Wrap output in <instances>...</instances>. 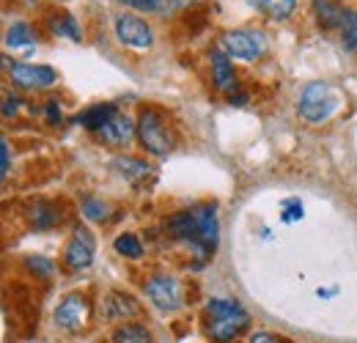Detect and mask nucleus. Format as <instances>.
Returning <instances> with one entry per match:
<instances>
[{
  "label": "nucleus",
  "mask_w": 357,
  "mask_h": 343,
  "mask_svg": "<svg viewBox=\"0 0 357 343\" xmlns=\"http://www.w3.org/2000/svg\"><path fill=\"white\" fill-rule=\"evenodd\" d=\"M137 140L154 157H168L176 146V135L157 107H143L137 116Z\"/></svg>",
  "instance_id": "f257e3e1"
},
{
  "label": "nucleus",
  "mask_w": 357,
  "mask_h": 343,
  "mask_svg": "<svg viewBox=\"0 0 357 343\" xmlns=\"http://www.w3.org/2000/svg\"><path fill=\"white\" fill-rule=\"evenodd\" d=\"M192 212H195V225H198V231H195V242H192L190 247H192V253L198 258V264H204V261L212 258V253L218 250V242H220L218 206H215V204H198V206H192Z\"/></svg>",
  "instance_id": "f03ea898"
},
{
  "label": "nucleus",
  "mask_w": 357,
  "mask_h": 343,
  "mask_svg": "<svg viewBox=\"0 0 357 343\" xmlns=\"http://www.w3.org/2000/svg\"><path fill=\"white\" fill-rule=\"evenodd\" d=\"M338 107V96L327 83H308L300 96V116L311 124H321Z\"/></svg>",
  "instance_id": "7ed1b4c3"
},
{
  "label": "nucleus",
  "mask_w": 357,
  "mask_h": 343,
  "mask_svg": "<svg viewBox=\"0 0 357 343\" xmlns=\"http://www.w3.org/2000/svg\"><path fill=\"white\" fill-rule=\"evenodd\" d=\"M146 297H149V302L157 310L174 313V310L181 307V286H178L176 277H171V275H154L146 283Z\"/></svg>",
  "instance_id": "20e7f679"
},
{
  "label": "nucleus",
  "mask_w": 357,
  "mask_h": 343,
  "mask_svg": "<svg viewBox=\"0 0 357 343\" xmlns=\"http://www.w3.org/2000/svg\"><path fill=\"white\" fill-rule=\"evenodd\" d=\"M93 253H96V239L89 228H75L66 250H63V264L72 272H83L93 264Z\"/></svg>",
  "instance_id": "39448f33"
},
{
  "label": "nucleus",
  "mask_w": 357,
  "mask_h": 343,
  "mask_svg": "<svg viewBox=\"0 0 357 343\" xmlns=\"http://www.w3.org/2000/svg\"><path fill=\"white\" fill-rule=\"evenodd\" d=\"M223 49L231 58L256 61L264 52V36L253 31H228L223 36Z\"/></svg>",
  "instance_id": "423d86ee"
},
{
  "label": "nucleus",
  "mask_w": 357,
  "mask_h": 343,
  "mask_svg": "<svg viewBox=\"0 0 357 343\" xmlns=\"http://www.w3.org/2000/svg\"><path fill=\"white\" fill-rule=\"evenodd\" d=\"M89 321V300L83 294H69L55 310V324L66 333H77L83 330Z\"/></svg>",
  "instance_id": "0eeeda50"
},
{
  "label": "nucleus",
  "mask_w": 357,
  "mask_h": 343,
  "mask_svg": "<svg viewBox=\"0 0 357 343\" xmlns=\"http://www.w3.org/2000/svg\"><path fill=\"white\" fill-rule=\"evenodd\" d=\"M116 36L119 42L127 44V47H135V49H149L154 44V33L151 28L137 20V17H130V14H121L116 17Z\"/></svg>",
  "instance_id": "6e6552de"
},
{
  "label": "nucleus",
  "mask_w": 357,
  "mask_h": 343,
  "mask_svg": "<svg viewBox=\"0 0 357 343\" xmlns=\"http://www.w3.org/2000/svg\"><path fill=\"white\" fill-rule=\"evenodd\" d=\"M8 77L11 83L20 88H50L55 86L58 75L50 66H33V63H14L8 66Z\"/></svg>",
  "instance_id": "1a4fd4ad"
},
{
  "label": "nucleus",
  "mask_w": 357,
  "mask_h": 343,
  "mask_svg": "<svg viewBox=\"0 0 357 343\" xmlns=\"http://www.w3.org/2000/svg\"><path fill=\"white\" fill-rule=\"evenodd\" d=\"M135 132H137V124H132V119L124 116V113H116L105 127L96 132V137H99L105 146L119 148V146H127V143L132 140Z\"/></svg>",
  "instance_id": "9d476101"
},
{
  "label": "nucleus",
  "mask_w": 357,
  "mask_h": 343,
  "mask_svg": "<svg viewBox=\"0 0 357 343\" xmlns=\"http://www.w3.org/2000/svg\"><path fill=\"white\" fill-rule=\"evenodd\" d=\"M250 316H231V319H209V338L215 343H231L239 333H245Z\"/></svg>",
  "instance_id": "9b49d317"
},
{
  "label": "nucleus",
  "mask_w": 357,
  "mask_h": 343,
  "mask_svg": "<svg viewBox=\"0 0 357 343\" xmlns=\"http://www.w3.org/2000/svg\"><path fill=\"white\" fill-rule=\"evenodd\" d=\"M212 77H215V86L220 88V91L236 88L234 63H231V55H228L225 49H215V52H212Z\"/></svg>",
  "instance_id": "f8f14e48"
},
{
  "label": "nucleus",
  "mask_w": 357,
  "mask_h": 343,
  "mask_svg": "<svg viewBox=\"0 0 357 343\" xmlns=\"http://www.w3.org/2000/svg\"><path fill=\"white\" fill-rule=\"evenodd\" d=\"M102 313H105V319L107 321H116V319H132L137 316V305L130 294H119V291H113L107 300L102 302Z\"/></svg>",
  "instance_id": "ddd939ff"
},
{
  "label": "nucleus",
  "mask_w": 357,
  "mask_h": 343,
  "mask_svg": "<svg viewBox=\"0 0 357 343\" xmlns=\"http://www.w3.org/2000/svg\"><path fill=\"white\" fill-rule=\"evenodd\" d=\"M195 231H198V225H195V212H192V209L176 212V215L168 220V234H171V239H176V242L192 245V242H195Z\"/></svg>",
  "instance_id": "4468645a"
},
{
  "label": "nucleus",
  "mask_w": 357,
  "mask_h": 343,
  "mask_svg": "<svg viewBox=\"0 0 357 343\" xmlns=\"http://www.w3.org/2000/svg\"><path fill=\"white\" fill-rule=\"evenodd\" d=\"M116 113H119L116 105H107V102H105V105H93V107H89V110H83L80 116H75V124L91 129V132H99V129L105 127Z\"/></svg>",
  "instance_id": "2eb2a0df"
},
{
  "label": "nucleus",
  "mask_w": 357,
  "mask_h": 343,
  "mask_svg": "<svg viewBox=\"0 0 357 343\" xmlns=\"http://www.w3.org/2000/svg\"><path fill=\"white\" fill-rule=\"evenodd\" d=\"M110 168L119 173V176H124L127 181H143L146 176H151V165L149 162H143V160H135V157H116L113 162H110Z\"/></svg>",
  "instance_id": "dca6fc26"
},
{
  "label": "nucleus",
  "mask_w": 357,
  "mask_h": 343,
  "mask_svg": "<svg viewBox=\"0 0 357 343\" xmlns=\"http://www.w3.org/2000/svg\"><path fill=\"white\" fill-rule=\"evenodd\" d=\"M28 220H31V225H33V228L47 231V228H52V225H58V222H61V209H58L55 204L39 201V204H33V206L28 209Z\"/></svg>",
  "instance_id": "f3484780"
},
{
  "label": "nucleus",
  "mask_w": 357,
  "mask_h": 343,
  "mask_svg": "<svg viewBox=\"0 0 357 343\" xmlns=\"http://www.w3.org/2000/svg\"><path fill=\"white\" fill-rule=\"evenodd\" d=\"M248 3L269 20H286L297 8V0H248Z\"/></svg>",
  "instance_id": "a211bd4d"
},
{
  "label": "nucleus",
  "mask_w": 357,
  "mask_h": 343,
  "mask_svg": "<svg viewBox=\"0 0 357 343\" xmlns=\"http://www.w3.org/2000/svg\"><path fill=\"white\" fill-rule=\"evenodd\" d=\"M50 31L55 36H66L72 42H80L83 39V31H80V25H77V20L72 14H55V17H50Z\"/></svg>",
  "instance_id": "6ab92c4d"
},
{
  "label": "nucleus",
  "mask_w": 357,
  "mask_h": 343,
  "mask_svg": "<svg viewBox=\"0 0 357 343\" xmlns=\"http://www.w3.org/2000/svg\"><path fill=\"white\" fill-rule=\"evenodd\" d=\"M113 343H151V333L143 324H121L110 335Z\"/></svg>",
  "instance_id": "aec40b11"
},
{
  "label": "nucleus",
  "mask_w": 357,
  "mask_h": 343,
  "mask_svg": "<svg viewBox=\"0 0 357 343\" xmlns=\"http://www.w3.org/2000/svg\"><path fill=\"white\" fill-rule=\"evenodd\" d=\"M206 316L209 319H231V316H248V310L239 305L236 300H209L206 302Z\"/></svg>",
  "instance_id": "412c9836"
},
{
  "label": "nucleus",
  "mask_w": 357,
  "mask_h": 343,
  "mask_svg": "<svg viewBox=\"0 0 357 343\" xmlns=\"http://www.w3.org/2000/svg\"><path fill=\"white\" fill-rule=\"evenodd\" d=\"M316 14H319V25L321 28H341L344 22V8H338L330 0H316Z\"/></svg>",
  "instance_id": "4be33fe9"
},
{
  "label": "nucleus",
  "mask_w": 357,
  "mask_h": 343,
  "mask_svg": "<svg viewBox=\"0 0 357 343\" xmlns=\"http://www.w3.org/2000/svg\"><path fill=\"white\" fill-rule=\"evenodd\" d=\"M33 42H36V33H33V28L28 22H14L8 28V33H6L8 47H31Z\"/></svg>",
  "instance_id": "5701e85b"
},
{
  "label": "nucleus",
  "mask_w": 357,
  "mask_h": 343,
  "mask_svg": "<svg viewBox=\"0 0 357 343\" xmlns=\"http://www.w3.org/2000/svg\"><path fill=\"white\" fill-rule=\"evenodd\" d=\"M341 42L349 52L357 55V11H344V22H341Z\"/></svg>",
  "instance_id": "b1692460"
},
{
  "label": "nucleus",
  "mask_w": 357,
  "mask_h": 343,
  "mask_svg": "<svg viewBox=\"0 0 357 343\" xmlns=\"http://www.w3.org/2000/svg\"><path fill=\"white\" fill-rule=\"evenodd\" d=\"M113 247H116V253H119V256H124V258H140L143 256V245H140V239H137L135 234H121V236H116Z\"/></svg>",
  "instance_id": "393cba45"
},
{
  "label": "nucleus",
  "mask_w": 357,
  "mask_h": 343,
  "mask_svg": "<svg viewBox=\"0 0 357 343\" xmlns=\"http://www.w3.org/2000/svg\"><path fill=\"white\" fill-rule=\"evenodd\" d=\"M83 215L89 217V220H93V222H99V220L107 217V206L102 201H96V198H86L83 201Z\"/></svg>",
  "instance_id": "a878e982"
},
{
  "label": "nucleus",
  "mask_w": 357,
  "mask_h": 343,
  "mask_svg": "<svg viewBox=\"0 0 357 343\" xmlns=\"http://www.w3.org/2000/svg\"><path fill=\"white\" fill-rule=\"evenodd\" d=\"M28 269L36 272L39 277H50V275H52V261L45 256H31L28 258Z\"/></svg>",
  "instance_id": "bb28decb"
},
{
  "label": "nucleus",
  "mask_w": 357,
  "mask_h": 343,
  "mask_svg": "<svg viewBox=\"0 0 357 343\" xmlns=\"http://www.w3.org/2000/svg\"><path fill=\"white\" fill-rule=\"evenodd\" d=\"M283 222H294V220H303V204L297 198H289L283 201Z\"/></svg>",
  "instance_id": "cd10ccee"
},
{
  "label": "nucleus",
  "mask_w": 357,
  "mask_h": 343,
  "mask_svg": "<svg viewBox=\"0 0 357 343\" xmlns=\"http://www.w3.org/2000/svg\"><path fill=\"white\" fill-rule=\"evenodd\" d=\"M11 171V154H8V140H0V176L6 178Z\"/></svg>",
  "instance_id": "c85d7f7f"
},
{
  "label": "nucleus",
  "mask_w": 357,
  "mask_h": 343,
  "mask_svg": "<svg viewBox=\"0 0 357 343\" xmlns=\"http://www.w3.org/2000/svg\"><path fill=\"white\" fill-rule=\"evenodd\" d=\"M124 6H132L137 11H160V0H121Z\"/></svg>",
  "instance_id": "c756f323"
},
{
  "label": "nucleus",
  "mask_w": 357,
  "mask_h": 343,
  "mask_svg": "<svg viewBox=\"0 0 357 343\" xmlns=\"http://www.w3.org/2000/svg\"><path fill=\"white\" fill-rule=\"evenodd\" d=\"M20 105H22V102H20L17 96H6V102H3V116H6V119H11V116L20 110Z\"/></svg>",
  "instance_id": "7c9ffc66"
},
{
  "label": "nucleus",
  "mask_w": 357,
  "mask_h": 343,
  "mask_svg": "<svg viewBox=\"0 0 357 343\" xmlns=\"http://www.w3.org/2000/svg\"><path fill=\"white\" fill-rule=\"evenodd\" d=\"M47 121H50V124H58V121H61V107H58L55 99L47 102Z\"/></svg>",
  "instance_id": "2f4dec72"
},
{
  "label": "nucleus",
  "mask_w": 357,
  "mask_h": 343,
  "mask_svg": "<svg viewBox=\"0 0 357 343\" xmlns=\"http://www.w3.org/2000/svg\"><path fill=\"white\" fill-rule=\"evenodd\" d=\"M250 343H275V338L267 335V333H256V335L250 338Z\"/></svg>",
  "instance_id": "473e14b6"
}]
</instances>
